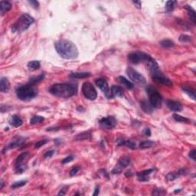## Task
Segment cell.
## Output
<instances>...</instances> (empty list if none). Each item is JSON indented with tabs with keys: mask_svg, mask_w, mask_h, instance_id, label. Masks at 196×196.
I'll list each match as a JSON object with an SVG mask.
<instances>
[{
	"mask_svg": "<svg viewBox=\"0 0 196 196\" xmlns=\"http://www.w3.org/2000/svg\"><path fill=\"white\" fill-rule=\"evenodd\" d=\"M57 52L64 59H75L78 56V50L75 44L67 39H61L55 43Z\"/></svg>",
	"mask_w": 196,
	"mask_h": 196,
	"instance_id": "cell-1",
	"label": "cell"
},
{
	"mask_svg": "<svg viewBox=\"0 0 196 196\" xmlns=\"http://www.w3.org/2000/svg\"><path fill=\"white\" fill-rule=\"evenodd\" d=\"M49 92L58 97L68 98L76 94L77 88L70 84H56L51 86Z\"/></svg>",
	"mask_w": 196,
	"mask_h": 196,
	"instance_id": "cell-2",
	"label": "cell"
},
{
	"mask_svg": "<svg viewBox=\"0 0 196 196\" xmlns=\"http://www.w3.org/2000/svg\"><path fill=\"white\" fill-rule=\"evenodd\" d=\"M35 22L34 18L28 14L22 15L16 22L13 24L12 27V31L13 32H22L26 31L31 24Z\"/></svg>",
	"mask_w": 196,
	"mask_h": 196,
	"instance_id": "cell-3",
	"label": "cell"
},
{
	"mask_svg": "<svg viewBox=\"0 0 196 196\" xmlns=\"http://www.w3.org/2000/svg\"><path fill=\"white\" fill-rule=\"evenodd\" d=\"M16 94L19 100L22 101H29L36 97L37 92L34 88V86L28 84L18 87L16 90Z\"/></svg>",
	"mask_w": 196,
	"mask_h": 196,
	"instance_id": "cell-4",
	"label": "cell"
},
{
	"mask_svg": "<svg viewBox=\"0 0 196 196\" xmlns=\"http://www.w3.org/2000/svg\"><path fill=\"white\" fill-rule=\"evenodd\" d=\"M146 91L149 94V104H151V106L156 109L160 108L162 107V98L159 91L151 85H149L146 87Z\"/></svg>",
	"mask_w": 196,
	"mask_h": 196,
	"instance_id": "cell-5",
	"label": "cell"
},
{
	"mask_svg": "<svg viewBox=\"0 0 196 196\" xmlns=\"http://www.w3.org/2000/svg\"><path fill=\"white\" fill-rule=\"evenodd\" d=\"M128 59L133 64H138L141 62H146L147 64L152 59V58L146 53L137 51V52L130 53L128 55Z\"/></svg>",
	"mask_w": 196,
	"mask_h": 196,
	"instance_id": "cell-6",
	"label": "cell"
},
{
	"mask_svg": "<svg viewBox=\"0 0 196 196\" xmlns=\"http://www.w3.org/2000/svg\"><path fill=\"white\" fill-rule=\"evenodd\" d=\"M81 91L84 96L87 99L90 100H96L97 97V91L94 88V87L91 83H89V82L84 83L83 86H82Z\"/></svg>",
	"mask_w": 196,
	"mask_h": 196,
	"instance_id": "cell-7",
	"label": "cell"
},
{
	"mask_svg": "<svg viewBox=\"0 0 196 196\" xmlns=\"http://www.w3.org/2000/svg\"><path fill=\"white\" fill-rule=\"evenodd\" d=\"M127 75L129 76V79L133 80V82L136 83V84H143L146 83V79L143 75L139 73L138 71H136V70L132 68V67H128L127 69Z\"/></svg>",
	"mask_w": 196,
	"mask_h": 196,
	"instance_id": "cell-8",
	"label": "cell"
},
{
	"mask_svg": "<svg viewBox=\"0 0 196 196\" xmlns=\"http://www.w3.org/2000/svg\"><path fill=\"white\" fill-rule=\"evenodd\" d=\"M129 164H130V158L128 156H123L122 158L120 159L117 165L112 170V173L113 174H120L122 170L127 168Z\"/></svg>",
	"mask_w": 196,
	"mask_h": 196,
	"instance_id": "cell-9",
	"label": "cell"
},
{
	"mask_svg": "<svg viewBox=\"0 0 196 196\" xmlns=\"http://www.w3.org/2000/svg\"><path fill=\"white\" fill-rule=\"evenodd\" d=\"M95 84H96V85L97 86V87H99L103 92H104L105 96L107 97L108 99H112V98H113L112 96V94H111L110 92V89L109 88L108 84H107V82L104 79H102V78L97 79L96 81H95Z\"/></svg>",
	"mask_w": 196,
	"mask_h": 196,
	"instance_id": "cell-10",
	"label": "cell"
},
{
	"mask_svg": "<svg viewBox=\"0 0 196 196\" xmlns=\"http://www.w3.org/2000/svg\"><path fill=\"white\" fill-rule=\"evenodd\" d=\"M117 121L114 116H109L105 118H102L100 120V125L102 128L107 129H110L116 127Z\"/></svg>",
	"mask_w": 196,
	"mask_h": 196,
	"instance_id": "cell-11",
	"label": "cell"
},
{
	"mask_svg": "<svg viewBox=\"0 0 196 196\" xmlns=\"http://www.w3.org/2000/svg\"><path fill=\"white\" fill-rule=\"evenodd\" d=\"M152 77H153V80H154L156 82H157V83H159V84H165V85H167V86L173 85L172 81L169 80V78L164 76L160 70L159 71L153 73V74H152Z\"/></svg>",
	"mask_w": 196,
	"mask_h": 196,
	"instance_id": "cell-12",
	"label": "cell"
},
{
	"mask_svg": "<svg viewBox=\"0 0 196 196\" xmlns=\"http://www.w3.org/2000/svg\"><path fill=\"white\" fill-rule=\"evenodd\" d=\"M25 143V138L22 137V136H18L15 138L11 142V143L9 144L7 146V148H6V150L7 149H16L20 147L21 146H22V144Z\"/></svg>",
	"mask_w": 196,
	"mask_h": 196,
	"instance_id": "cell-13",
	"label": "cell"
},
{
	"mask_svg": "<svg viewBox=\"0 0 196 196\" xmlns=\"http://www.w3.org/2000/svg\"><path fill=\"white\" fill-rule=\"evenodd\" d=\"M167 106L171 110L174 112H180L182 110V108H183L181 103L175 101V100H168Z\"/></svg>",
	"mask_w": 196,
	"mask_h": 196,
	"instance_id": "cell-14",
	"label": "cell"
},
{
	"mask_svg": "<svg viewBox=\"0 0 196 196\" xmlns=\"http://www.w3.org/2000/svg\"><path fill=\"white\" fill-rule=\"evenodd\" d=\"M10 89V83H9L8 78H2L0 80V91L2 93L9 92Z\"/></svg>",
	"mask_w": 196,
	"mask_h": 196,
	"instance_id": "cell-15",
	"label": "cell"
},
{
	"mask_svg": "<svg viewBox=\"0 0 196 196\" xmlns=\"http://www.w3.org/2000/svg\"><path fill=\"white\" fill-rule=\"evenodd\" d=\"M153 172V169H148V170L143 171L141 173H137V178L140 182H146L149 181V175Z\"/></svg>",
	"mask_w": 196,
	"mask_h": 196,
	"instance_id": "cell-16",
	"label": "cell"
},
{
	"mask_svg": "<svg viewBox=\"0 0 196 196\" xmlns=\"http://www.w3.org/2000/svg\"><path fill=\"white\" fill-rule=\"evenodd\" d=\"M116 143H117V146H126L129 147L132 149H135V148H136V144L133 142L130 141V140H124V139L122 138L118 139L116 140Z\"/></svg>",
	"mask_w": 196,
	"mask_h": 196,
	"instance_id": "cell-17",
	"label": "cell"
},
{
	"mask_svg": "<svg viewBox=\"0 0 196 196\" xmlns=\"http://www.w3.org/2000/svg\"><path fill=\"white\" fill-rule=\"evenodd\" d=\"M110 92L112 94L113 97H123L124 96V93L123 89L118 86H112L110 89Z\"/></svg>",
	"mask_w": 196,
	"mask_h": 196,
	"instance_id": "cell-18",
	"label": "cell"
},
{
	"mask_svg": "<svg viewBox=\"0 0 196 196\" xmlns=\"http://www.w3.org/2000/svg\"><path fill=\"white\" fill-rule=\"evenodd\" d=\"M9 124L13 127H19L22 125L23 121L19 116L14 115V116H11V118L9 120Z\"/></svg>",
	"mask_w": 196,
	"mask_h": 196,
	"instance_id": "cell-19",
	"label": "cell"
},
{
	"mask_svg": "<svg viewBox=\"0 0 196 196\" xmlns=\"http://www.w3.org/2000/svg\"><path fill=\"white\" fill-rule=\"evenodd\" d=\"M0 8H1V15H3L5 13L8 12L11 9L12 5L8 1H1L0 2Z\"/></svg>",
	"mask_w": 196,
	"mask_h": 196,
	"instance_id": "cell-20",
	"label": "cell"
},
{
	"mask_svg": "<svg viewBox=\"0 0 196 196\" xmlns=\"http://www.w3.org/2000/svg\"><path fill=\"white\" fill-rule=\"evenodd\" d=\"M118 80L120 84H121L123 86H124L127 89L132 90L133 88V84H132L129 80H127V78H124V77L123 76L118 77Z\"/></svg>",
	"mask_w": 196,
	"mask_h": 196,
	"instance_id": "cell-21",
	"label": "cell"
},
{
	"mask_svg": "<svg viewBox=\"0 0 196 196\" xmlns=\"http://www.w3.org/2000/svg\"><path fill=\"white\" fill-rule=\"evenodd\" d=\"M140 106H141L142 109L146 113H151L153 111V107L151 106L149 104V102H147L146 100H142L140 103Z\"/></svg>",
	"mask_w": 196,
	"mask_h": 196,
	"instance_id": "cell-22",
	"label": "cell"
},
{
	"mask_svg": "<svg viewBox=\"0 0 196 196\" xmlns=\"http://www.w3.org/2000/svg\"><path fill=\"white\" fill-rule=\"evenodd\" d=\"M40 66H41V64L38 61H31L29 62L27 67H28V69H29V71H34L38 70V68L40 67Z\"/></svg>",
	"mask_w": 196,
	"mask_h": 196,
	"instance_id": "cell-23",
	"label": "cell"
},
{
	"mask_svg": "<svg viewBox=\"0 0 196 196\" xmlns=\"http://www.w3.org/2000/svg\"><path fill=\"white\" fill-rule=\"evenodd\" d=\"M15 170L16 174H22L27 169V165L26 164H24V162L15 164Z\"/></svg>",
	"mask_w": 196,
	"mask_h": 196,
	"instance_id": "cell-24",
	"label": "cell"
},
{
	"mask_svg": "<svg viewBox=\"0 0 196 196\" xmlns=\"http://www.w3.org/2000/svg\"><path fill=\"white\" fill-rule=\"evenodd\" d=\"M91 76V73L89 72H82V73H72L70 75V77L76 79H83L87 78Z\"/></svg>",
	"mask_w": 196,
	"mask_h": 196,
	"instance_id": "cell-25",
	"label": "cell"
},
{
	"mask_svg": "<svg viewBox=\"0 0 196 196\" xmlns=\"http://www.w3.org/2000/svg\"><path fill=\"white\" fill-rule=\"evenodd\" d=\"M91 134L89 132H84V133H79L75 136V140L76 141H80V140H89L91 138Z\"/></svg>",
	"mask_w": 196,
	"mask_h": 196,
	"instance_id": "cell-26",
	"label": "cell"
},
{
	"mask_svg": "<svg viewBox=\"0 0 196 196\" xmlns=\"http://www.w3.org/2000/svg\"><path fill=\"white\" fill-rule=\"evenodd\" d=\"M153 146V142L150 140H145V141L141 142L139 145L140 149H149Z\"/></svg>",
	"mask_w": 196,
	"mask_h": 196,
	"instance_id": "cell-27",
	"label": "cell"
},
{
	"mask_svg": "<svg viewBox=\"0 0 196 196\" xmlns=\"http://www.w3.org/2000/svg\"><path fill=\"white\" fill-rule=\"evenodd\" d=\"M160 45H161L162 47L164 48H172L174 46L175 44L173 41L169 40V39H166V40L162 41V42H160Z\"/></svg>",
	"mask_w": 196,
	"mask_h": 196,
	"instance_id": "cell-28",
	"label": "cell"
},
{
	"mask_svg": "<svg viewBox=\"0 0 196 196\" xmlns=\"http://www.w3.org/2000/svg\"><path fill=\"white\" fill-rule=\"evenodd\" d=\"M44 78H45V75H39V76L38 77H35V78H32L30 80V81L29 82V84H31V85H35V84H36L37 83H38V82L42 81V80L44 79Z\"/></svg>",
	"mask_w": 196,
	"mask_h": 196,
	"instance_id": "cell-29",
	"label": "cell"
},
{
	"mask_svg": "<svg viewBox=\"0 0 196 196\" xmlns=\"http://www.w3.org/2000/svg\"><path fill=\"white\" fill-rule=\"evenodd\" d=\"M181 175H182V173H181L180 170L178 171V173H170L166 176V179L168 181H173V180L176 179Z\"/></svg>",
	"mask_w": 196,
	"mask_h": 196,
	"instance_id": "cell-30",
	"label": "cell"
},
{
	"mask_svg": "<svg viewBox=\"0 0 196 196\" xmlns=\"http://www.w3.org/2000/svg\"><path fill=\"white\" fill-rule=\"evenodd\" d=\"M183 91L185 94H187L190 98H192V100H195V91H193L192 89H191L189 87H183Z\"/></svg>",
	"mask_w": 196,
	"mask_h": 196,
	"instance_id": "cell-31",
	"label": "cell"
},
{
	"mask_svg": "<svg viewBox=\"0 0 196 196\" xmlns=\"http://www.w3.org/2000/svg\"><path fill=\"white\" fill-rule=\"evenodd\" d=\"M185 9L189 12V15L190 17L191 20L192 21L193 23H195V13L194 9H192L189 6H185Z\"/></svg>",
	"mask_w": 196,
	"mask_h": 196,
	"instance_id": "cell-32",
	"label": "cell"
},
{
	"mask_svg": "<svg viewBox=\"0 0 196 196\" xmlns=\"http://www.w3.org/2000/svg\"><path fill=\"white\" fill-rule=\"evenodd\" d=\"M173 118H174V120H176V121L180 122V123H186V124H187V123L189 122V119L185 118L184 116H180V115L178 114H176V113L173 114Z\"/></svg>",
	"mask_w": 196,
	"mask_h": 196,
	"instance_id": "cell-33",
	"label": "cell"
},
{
	"mask_svg": "<svg viewBox=\"0 0 196 196\" xmlns=\"http://www.w3.org/2000/svg\"><path fill=\"white\" fill-rule=\"evenodd\" d=\"M44 120H45V118H44L43 116H33L32 118L30 120V124H39V123H42V122L44 121Z\"/></svg>",
	"mask_w": 196,
	"mask_h": 196,
	"instance_id": "cell-34",
	"label": "cell"
},
{
	"mask_svg": "<svg viewBox=\"0 0 196 196\" xmlns=\"http://www.w3.org/2000/svg\"><path fill=\"white\" fill-rule=\"evenodd\" d=\"M28 182L27 180H22V181H19V182H16L13 183L12 185H11L12 189H18V188H20L24 186V185H26V183Z\"/></svg>",
	"mask_w": 196,
	"mask_h": 196,
	"instance_id": "cell-35",
	"label": "cell"
},
{
	"mask_svg": "<svg viewBox=\"0 0 196 196\" xmlns=\"http://www.w3.org/2000/svg\"><path fill=\"white\" fill-rule=\"evenodd\" d=\"M176 3V1H168L166 2V5H165V9H166V11L167 12H171L173 11V9H174L175 4Z\"/></svg>",
	"mask_w": 196,
	"mask_h": 196,
	"instance_id": "cell-36",
	"label": "cell"
},
{
	"mask_svg": "<svg viewBox=\"0 0 196 196\" xmlns=\"http://www.w3.org/2000/svg\"><path fill=\"white\" fill-rule=\"evenodd\" d=\"M27 156H28V153H22V154H20L18 157H17L16 160H15V164L23 162L24 160L26 159Z\"/></svg>",
	"mask_w": 196,
	"mask_h": 196,
	"instance_id": "cell-37",
	"label": "cell"
},
{
	"mask_svg": "<svg viewBox=\"0 0 196 196\" xmlns=\"http://www.w3.org/2000/svg\"><path fill=\"white\" fill-rule=\"evenodd\" d=\"M179 41L182 43H187V42H191V37L189 35H182L179 37Z\"/></svg>",
	"mask_w": 196,
	"mask_h": 196,
	"instance_id": "cell-38",
	"label": "cell"
},
{
	"mask_svg": "<svg viewBox=\"0 0 196 196\" xmlns=\"http://www.w3.org/2000/svg\"><path fill=\"white\" fill-rule=\"evenodd\" d=\"M48 140H41V141H38V143H36L35 145V149H39L40 147H42V146L45 145L46 143H48Z\"/></svg>",
	"mask_w": 196,
	"mask_h": 196,
	"instance_id": "cell-39",
	"label": "cell"
},
{
	"mask_svg": "<svg viewBox=\"0 0 196 196\" xmlns=\"http://www.w3.org/2000/svg\"><path fill=\"white\" fill-rule=\"evenodd\" d=\"M80 171V168L78 167V166H76V167H74L71 170V172H70V176H75V175L78 174V173Z\"/></svg>",
	"mask_w": 196,
	"mask_h": 196,
	"instance_id": "cell-40",
	"label": "cell"
},
{
	"mask_svg": "<svg viewBox=\"0 0 196 196\" xmlns=\"http://www.w3.org/2000/svg\"><path fill=\"white\" fill-rule=\"evenodd\" d=\"M73 160H74V156H67V158L64 159L62 160V164H67L68 163V162H70L73 161Z\"/></svg>",
	"mask_w": 196,
	"mask_h": 196,
	"instance_id": "cell-41",
	"label": "cell"
},
{
	"mask_svg": "<svg viewBox=\"0 0 196 196\" xmlns=\"http://www.w3.org/2000/svg\"><path fill=\"white\" fill-rule=\"evenodd\" d=\"M29 3L32 6L33 8H35V9H37L39 6V3L37 1H35V0H31V1H29Z\"/></svg>",
	"mask_w": 196,
	"mask_h": 196,
	"instance_id": "cell-42",
	"label": "cell"
},
{
	"mask_svg": "<svg viewBox=\"0 0 196 196\" xmlns=\"http://www.w3.org/2000/svg\"><path fill=\"white\" fill-rule=\"evenodd\" d=\"M189 156L193 161H195V149H192V150L191 151Z\"/></svg>",
	"mask_w": 196,
	"mask_h": 196,
	"instance_id": "cell-43",
	"label": "cell"
},
{
	"mask_svg": "<svg viewBox=\"0 0 196 196\" xmlns=\"http://www.w3.org/2000/svg\"><path fill=\"white\" fill-rule=\"evenodd\" d=\"M54 153H55V151L54 150L48 151V152H47V153L45 154V158H49V157H51V156L54 155Z\"/></svg>",
	"mask_w": 196,
	"mask_h": 196,
	"instance_id": "cell-44",
	"label": "cell"
},
{
	"mask_svg": "<svg viewBox=\"0 0 196 196\" xmlns=\"http://www.w3.org/2000/svg\"><path fill=\"white\" fill-rule=\"evenodd\" d=\"M143 134L145 135V136H150L151 135V130L149 128H146V129H144L143 130Z\"/></svg>",
	"mask_w": 196,
	"mask_h": 196,
	"instance_id": "cell-45",
	"label": "cell"
},
{
	"mask_svg": "<svg viewBox=\"0 0 196 196\" xmlns=\"http://www.w3.org/2000/svg\"><path fill=\"white\" fill-rule=\"evenodd\" d=\"M67 189V187L66 186V187H64L63 189L61 190V192L59 193H58V195H64L66 194V189Z\"/></svg>",
	"mask_w": 196,
	"mask_h": 196,
	"instance_id": "cell-46",
	"label": "cell"
},
{
	"mask_svg": "<svg viewBox=\"0 0 196 196\" xmlns=\"http://www.w3.org/2000/svg\"><path fill=\"white\" fill-rule=\"evenodd\" d=\"M133 3L134 4L137 9H141V6H142L141 2H140V1H138V2H133Z\"/></svg>",
	"mask_w": 196,
	"mask_h": 196,
	"instance_id": "cell-47",
	"label": "cell"
},
{
	"mask_svg": "<svg viewBox=\"0 0 196 196\" xmlns=\"http://www.w3.org/2000/svg\"><path fill=\"white\" fill-rule=\"evenodd\" d=\"M99 194V187H97L96 189H95V192L93 194V195H97Z\"/></svg>",
	"mask_w": 196,
	"mask_h": 196,
	"instance_id": "cell-48",
	"label": "cell"
},
{
	"mask_svg": "<svg viewBox=\"0 0 196 196\" xmlns=\"http://www.w3.org/2000/svg\"><path fill=\"white\" fill-rule=\"evenodd\" d=\"M3 186H4L3 181H1V187H0V190H2V188H3Z\"/></svg>",
	"mask_w": 196,
	"mask_h": 196,
	"instance_id": "cell-49",
	"label": "cell"
}]
</instances>
